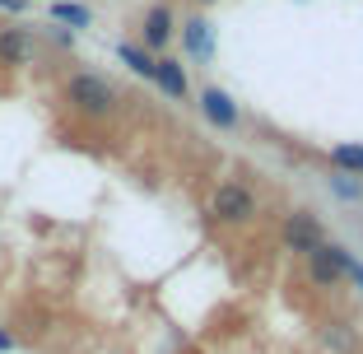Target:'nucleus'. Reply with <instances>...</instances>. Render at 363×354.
<instances>
[{"mask_svg": "<svg viewBox=\"0 0 363 354\" xmlns=\"http://www.w3.org/2000/svg\"><path fill=\"white\" fill-rule=\"evenodd\" d=\"M0 10H10V14H19V10H23V0H0Z\"/></svg>", "mask_w": 363, "mask_h": 354, "instance_id": "2eb2a0df", "label": "nucleus"}, {"mask_svg": "<svg viewBox=\"0 0 363 354\" xmlns=\"http://www.w3.org/2000/svg\"><path fill=\"white\" fill-rule=\"evenodd\" d=\"M154 84H159L168 98H186V70H182V61H159Z\"/></svg>", "mask_w": 363, "mask_h": 354, "instance_id": "1a4fd4ad", "label": "nucleus"}, {"mask_svg": "<svg viewBox=\"0 0 363 354\" xmlns=\"http://www.w3.org/2000/svg\"><path fill=\"white\" fill-rule=\"evenodd\" d=\"M65 103L79 112V117H107L117 108V84L107 75H94V70H79V75L65 79Z\"/></svg>", "mask_w": 363, "mask_h": 354, "instance_id": "f257e3e1", "label": "nucleus"}, {"mask_svg": "<svg viewBox=\"0 0 363 354\" xmlns=\"http://www.w3.org/2000/svg\"><path fill=\"white\" fill-rule=\"evenodd\" d=\"M321 243H326V233H321V224H317V215H312V210H294V215L284 219V247H289V252L312 257Z\"/></svg>", "mask_w": 363, "mask_h": 354, "instance_id": "20e7f679", "label": "nucleus"}, {"mask_svg": "<svg viewBox=\"0 0 363 354\" xmlns=\"http://www.w3.org/2000/svg\"><path fill=\"white\" fill-rule=\"evenodd\" d=\"M117 56L130 65V70H135V75H145V79H154V70H159V61H154L145 47H135V43H121V47H117Z\"/></svg>", "mask_w": 363, "mask_h": 354, "instance_id": "9d476101", "label": "nucleus"}, {"mask_svg": "<svg viewBox=\"0 0 363 354\" xmlns=\"http://www.w3.org/2000/svg\"><path fill=\"white\" fill-rule=\"evenodd\" d=\"M350 280H354V284H359V289H363V261H359V257L350 261Z\"/></svg>", "mask_w": 363, "mask_h": 354, "instance_id": "4468645a", "label": "nucleus"}, {"mask_svg": "<svg viewBox=\"0 0 363 354\" xmlns=\"http://www.w3.org/2000/svg\"><path fill=\"white\" fill-rule=\"evenodd\" d=\"M201 5H214V0H201Z\"/></svg>", "mask_w": 363, "mask_h": 354, "instance_id": "f3484780", "label": "nucleus"}, {"mask_svg": "<svg viewBox=\"0 0 363 354\" xmlns=\"http://www.w3.org/2000/svg\"><path fill=\"white\" fill-rule=\"evenodd\" d=\"M210 215L219 224H247V219H257V192L242 182H219L210 196Z\"/></svg>", "mask_w": 363, "mask_h": 354, "instance_id": "f03ea898", "label": "nucleus"}, {"mask_svg": "<svg viewBox=\"0 0 363 354\" xmlns=\"http://www.w3.org/2000/svg\"><path fill=\"white\" fill-rule=\"evenodd\" d=\"M172 43V10L168 5H154L150 14H145V47L150 52H159V47Z\"/></svg>", "mask_w": 363, "mask_h": 354, "instance_id": "0eeeda50", "label": "nucleus"}, {"mask_svg": "<svg viewBox=\"0 0 363 354\" xmlns=\"http://www.w3.org/2000/svg\"><path fill=\"white\" fill-rule=\"evenodd\" d=\"M182 43H186V52H191L196 61H210V52H214L210 23H205V19H186V23H182Z\"/></svg>", "mask_w": 363, "mask_h": 354, "instance_id": "6e6552de", "label": "nucleus"}, {"mask_svg": "<svg viewBox=\"0 0 363 354\" xmlns=\"http://www.w3.org/2000/svg\"><path fill=\"white\" fill-rule=\"evenodd\" d=\"M331 163L340 172H350V177H354V172H363V145H335V150H331Z\"/></svg>", "mask_w": 363, "mask_h": 354, "instance_id": "f8f14e48", "label": "nucleus"}, {"mask_svg": "<svg viewBox=\"0 0 363 354\" xmlns=\"http://www.w3.org/2000/svg\"><path fill=\"white\" fill-rule=\"evenodd\" d=\"M10 345H14V341H10V336H5V331H0V350H10Z\"/></svg>", "mask_w": 363, "mask_h": 354, "instance_id": "dca6fc26", "label": "nucleus"}, {"mask_svg": "<svg viewBox=\"0 0 363 354\" xmlns=\"http://www.w3.org/2000/svg\"><path fill=\"white\" fill-rule=\"evenodd\" d=\"M201 108H205V117L214 121V126H238V103L224 94V89H205L201 94Z\"/></svg>", "mask_w": 363, "mask_h": 354, "instance_id": "423d86ee", "label": "nucleus"}, {"mask_svg": "<svg viewBox=\"0 0 363 354\" xmlns=\"http://www.w3.org/2000/svg\"><path fill=\"white\" fill-rule=\"evenodd\" d=\"M52 19L56 23H70V33H75V28H89V10H84V5H75V0H56V5H52Z\"/></svg>", "mask_w": 363, "mask_h": 354, "instance_id": "9b49d317", "label": "nucleus"}, {"mask_svg": "<svg viewBox=\"0 0 363 354\" xmlns=\"http://www.w3.org/2000/svg\"><path fill=\"white\" fill-rule=\"evenodd\" d=\"M331 187H335L340 196H359V192H363L359 182H350V172H340V177H331Z\"/></svg>", "mask_w": 363, "mask_h": 354, "instance_id": "ddd939ff", "label": "nucleus"}, {"mask_svg": "<svg viewBox=\"0 0 363 354\" xmlns=\"http://www.w3.org/2000/svg\"><path fill=\"white\" fill-rule=\"evenodd\" d=\"M33 52H38V43H33L28 28L0 33V65H33Z\"/></svg>", "mask_w": 363, "mask_h": 354, "instance_id": "39448f33", "label": "nucleus"}, {"mask_svg": "<svg viewBox=\"0 0 363 354\" xmlns=\"http://www.w3.org/2000/svg\"><path fill=\"white\" fill-rule=\"evenodd\" d=\"M350 261H354L350 247H340V243H321L317 252L308 257V266H312V280H317L321 289H335V284L350 275Z\"/></svg>", "mask_w": 363, "mask_h": 354, "instance_id": "7ed1b4c3", "label": "nucleus"}]
</instances>
